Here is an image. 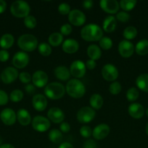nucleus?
<instances>
[{
  "label": "nucleus",
  "mask_w": 148,
  "mask_h": 148,
  "mask_svg": "<svg viewBox=\"0 0 148 148\" xmlns=\"http://www.w3.org/2000/svg\"><path fill=\"white\" fill-rule=\"evenodd\" d=\"M136 4V1L135 0H122L119 3V6L124 12H128L133 10Z\"/></svg>",
  "instance_id": "473e14b6"
},
{
  "label": "nucleus",
  "mask_w": 148,
  "mask_h": 148,
  "mask_svg": "<svg viewBox=\"0 0 148 148\" xmlns=\"http://www.w3.org/2000/svg\"><path fill=\"white\" fill-rule=\"evenodd\" d=\"M96 112L92 108L89 106H84L80 108L77 113V119L80 123H89L94 119Z\"/></svg>",
  "instance_id": "423d86ee"
},
{
  "label": "nucleus",
  "mask_w": 148,
  "mask_h": 148,
  "mask_svg": "<svg viewBox=\"0 0 148 148\" xmlns=\"http://www.w3.org/2000/svg\"><path fill=\"white\" fill-rule=\"evenodd\" d=\"M29 62V56L24 51H18L12 58V64L17 69L25 68Z\"/></svg>",
  "instance_id": "f8f14e48"
},
{
  "label": "nucleus",
  "mask_w": 148,
  "mask_h": 148,
  "mask_svg": "<svg viewBox=\"0 0 148 148\" xmlns=\"http://www.w3.org/2000/svg\"><path fill=\"white\" fill-rule=\"evenodd\" d=\"M145 130H146L147 134V135H148V122H147V124H146V129H145Z\"/></svg>",
  "instance_id": "4d7b16f0"
},
{
  "label": "nucleus",
  "mask_w": 148,
  "mask_h": 148,
  "mask_svg": "<svg viewBox=\"0 0 148 148\" xmlns=\"http://www.w3.org/2000/svg\"><path fill=\"white\" fill-rule=\"evenodd\" d=\"M146 114H147V117H148V108L147 109V111H146Z\"/></svg>",
  "instance_id": "bf43d9fd"
},
{
  "label": "nucleus",
  "mask_w": 148,
  "mask_h": 148,
  "mask_svg": "<svg viewBox=\"0 0 148 148\" xmlns=\"http://www.w3.org/2000/svg\"><path fill=\"white\" fill-rule=\"evenodd\" d=\"M102 76L108 82H115L118 77V71L114 65L107 64L102 69Z\"/></svg>",
  "instance_id": "6e6552de"
},
{
  "label": "nucleus",
  "mask_w": 148,
  "mask_h": 148,
  "mask_svg": "<svg viewBox=\"0 0 148 148\" xmlns=\"http://www.w3.org/2000/svg\"><path fill=\"white\" fill-rule=\"evenodd\" d=\"M59 148H74L73 146L69 143H63L59 145Z\"/></svg>",
  "instance_id": "5fc2aeb1"
},
{
  "label": "nucleus",
  "mask_w": 148,
  "mask_h": 148,
  "mask_svg": "<svg viewBox=\"0 0 148 148\" xmlns=\"http://www.w3.org/2000/svg\"><path fill=\"white\" fill-rule=\"evenodd\" d=\"M2 142H3V140H2V138H1V137H0V146H1V145H2Z\"/></svg>",
  "instance_id": "13d9d810"
},
{
  "label": "nucleus",
  "mask_w": 148,
  "mask_h": 148,
  "mask_svg": "<svg viewBox=\"0 0 148 148\" xmlns=\"http://www.w3.org/2000/svg\"><path fill=\"white\" fill-rule=\"evenodd\" d=\"M9 97L7 92L0 90V106H4L8 103Z\"/></svg>",
  "instance_id": "a18cd8bd"
},
{
  "label": "nucleus",
  "mask_w": 148,
  "mask_h": 148,
  "mask_svg": "<svg viewBox=\"0 0 148 148\" xmlns=\"http://www.w3.org/2000/svg\"><path fill=\"white\" fill-rule=\"evenodd\" d=\"M58 12H59V14H62V15L69 14L70 12H71V7L67 3H61L58 6Z\"/></svg>",
  "instance_id": "ea45409f"
},
{
  "label": "nucleus",
  "mask_w": 148,
  "mask_h": 148,
  "mask_svg": "<svg viewBox=\"0 0 148 148\" xmlns=\"http://www.w3.org/2000/svg\"><path fill=\"white\" fill-rule=\"evenodd\" d=\"M72 26L70 24H65L60 27V33L64 36H69L72 33Z\"/></svg>",
  "instance_id": "c03bdc74"
},
{
  "label": "nucleus",
  "mask_w": 148,
  "mask_h": 148,
  "mask_svg": "<svg viewBox=\"0 0 148 148\" xmlns=\"http://www.w3.org/2000/svg\"><path fill=\"white\" fill-rule=\"evenodd\" d=\"M10 101H12V102H20L23 98V92L20 90H14L10 93Z\"/></svg>",
  "instance_id": "c9c22d12"
},
{
  "label": "nucleus",
  "mask_w": 148,
  "mask_h": 148,
  "mask_svg": "<svg viewBox=\"0 0 148 148\" xmlns=\"http://www.w3.org/2000/svg\"><path fill=\"white\" fill-rule=\"evenodd\" d=\"M0 77H1V75H0Z\"/></svg>",
  "instance_id": "052dcab7"
},
{
  "label": "nucleus",
  "mask_w": 148,
  "mask_h": 148,
  "mask_svg": "<svg viewBox=\"0 0 148 148\" xmlns=\"http://www.w3.org/2000/svg\"><path fill=\"white\" fill-rule=\"evenodd\" d=\"M33 85L37 88H43L46 86L48 82V75L46 72L41 70H38L33 73L32 76Z\"/></svg>",
  "instance_id": "4468645a"
},
{
  "label": "nucleus",
  "mask_w": 148,
  "mask_h": 148,
  "mask_svg": "<svg viewBox=\"0 0 148 148\" xmlns=\"http://www.w3.org/2000/svg\"><path fill=\"white\" fill-rule=\"evenodd\" d=\"M10 57V53L6 50L0 51V62H7Z\"/></svg>",
  "instance_id": "49530a36"
},
{
  "label": "nucleus",
  "mask_w": 148,
  "mask_h": 148,
  "mask_svg": "<svg viewBox=\"0 0 148 148\" xmlns=\"http://www.w3.org/2000/svg\"><path fill=\"white\" fill-rule=\"evenodd\" d=\"M25 90L27 93L31 95V94H33L36 92V87L32 85V84H28L27 85L25 86Z\"/></svg>",
  "instance_id": "8fccbe9b"
},
{
  "label": "nucleus",
  "mask_w": 148,
  "mask_h": 148,
  "mask_svg": "<svg viewBox=\"0 0 148 148\" xmlns=\"http://www.w3.org/2000/svg\"><path fill=\"white\" fill-rule=\"evenodd\" d=\"M81 36L86 41H100L103 37V31L97 25L89 24L81 29Z\"/></svg>",
  "instance_id": "f257e3e1"
},
{
  "label": "nucleus",
  "mask_w": 148,
  "mask_h": 148,
  "mask_svg": "<svg viewBox=\"0 0 148 148\" xmlns=\"http://www.w3.org/2000/svg\"><path fill=\"white\" fill-rule=\"evenodd\" d=\"M135 48L133 44L127 40H123L118 44V52L123 58H129L133 55Z\"/></svg>",
  "instance_id": "9d476101"
},
{
  "label": "nucleus",
  "mask_w": 148,
  "mask_h": 148,
  "mask_svg": "<svg viewBox=\"0 0 148 148\" xmlns=\"http://www.w3.org/2000/svg\"><path fill=\"white\" fill-rule=\"evenodd\" d=\"M55 75L59 80L66 81L71 77V72L66 66H59L55 68Z\"/></svg>",
  "instance_id": "5701e85b"
},
{
  "label": "nucleus",
  "mask_w": 148,
  "mask_h": 148,
  "mask_svg": "<svg viewBox=\"0 0 148 148\" xmlns=\"http://www.w3.org/2000/svg\"><path fill=\"white\" fill-rule=\"evenodd\" d=\"M63 40V36L60 33H53L48 38V41L50 46L57 47L59 46Z\"/></svg>",
  "instance_id": "c756f323"
},
{
  "label": "nucleus",
  "mask_w": 148,
  "mask_h": 148,
  "mask_svg": "<svg viewBox=\"0 0 148 148\" xmlns=\"http://www.w3.org/2000/svg\"><path fill=\"white\" fill-rule=\"evenodd\" d=\"M103 103H104V101L103 98L100 94H93L89 99V104L91 106V108L93 109L99 110L102 107Z\"/></svg>",
  "instance_id": "bb28decb"
},
{
  "label": "nucleus",
  "mask_w": 148,
  "mask_h": 148,
  "mask_svg": "<svg viewBox=\"0 0 148 148\" xmlns=\"http://www.w3.org/2000/svg\"><path fill=\"white\" fill-rule=\"evenodd\" d=\"M15 38L10 33H6L4 34L0 38V46L2 49H8L12 46L14 44Z\"/></svg>",
  "instance_id": "cd10ccee"
},
{
  "label": "nucleus",
  "mask_w": 148,
  "mask_h": 148,
  "mask_svg": "<svg viewBox=\"0 0 148 148\" xmlns=\"http://www.w3.org/2000/svg\"><path fill=\"white\" fill-rule=\"evenodd\" d=\"M110 131V127L107 124H100L93 130L92 135L96 140H102L107 137Z\"/></svg>",
  "instance_id": "a211bd4d"
},
{
  "label": "nucleus",
  "mask_w": 148,
  "mask_h": 148,
  "mask_svg": "<svg viewBox=\"0 0 148 148\" xmlns=\"http://www.w3.org/2000/svg\"><path fill=\"white\" fill-rule=\"evenodd\" d=\"M139 96V90L136 89V88H131L128 90L127 92H126V98H127L128 101L133 102L137 100V98Z\"/></svg>",
  "instance_id": "f704fd0d"
},
{
  "label": "nucleus",
  "mask_w": 148,
  "mask_h": 148,
  "mask_svg": "<svg viewBox=\"0 0 148 148\" xmlns=\"http://www.w3.org/2000/svg\"><path fill=\"white\" fill-rule=\"evenodd\" d=\"M0 148H15V147L10 144H4L0 146Z\"/></svg>",
  "instance_id": "6e6d98bb"
},
{
  "label": "nucleus",
  "mask_w": 148,
  "mask_h": 148,
  "mask_svg": "<svg viewBox=\"0 0 148 148\" xmlns=\"http://www.w3.org/2000/svg\"><path fill=\"white\" fill-rule=\"evenodd\" d=\"M17 45L23 51L30 52L38 47V40L33 35L24 34L18 38Z\"/></svg>",
  "instance_id": "20e7f679"
},
{
  "label": "nucleus",
  "mask_w": 148,
  "mask_h": 148,
  "mask_svg": "<svg viewBox=\"0 0 148 148\" xmlns=\"http://www.w3.org/2000/svg\"><path fill=\"white\" fill-rule=\"evenodd\" d=\"M87 54L91 60H98L102 56L101 49L95 44H91L87 49Z\"/></svg>",
  "instance_id": "393cba45"
},
{
  "label": "nucleus",
  "mask_w": 148,
  "mask_h": 148,
  "mask_svg": "<svg viewBox=\"0 0 148 148\" xmlns=\"http://www.w3.org/2000/svg\"><path fill=\"white\" fill-rule=\"evenodd\" d=\"M32 105L37 111H43L47 106V100L41 94H36L32 98Z\"/></svg>",
  "instance_id": "6ab92c4d"
},
{
  "label": "nucleus",
  "mask_w": 148,
  "mask_h": 148,
  "mask_svg": "<svg viewBox=\"0 0 148 148\" xmlns=\"http://www.w3.org/2000/svg\"><path fill=\"white\" fill-rule=\"evenodd\" d=\"M86 64L80 60L74 61L70 67L71 75L76 78H81L86 74Z\"/></svg>",
  "instance_id": "9b49d317"
},
{
  "label": "nucleus",
  "mask_w": 148,
  "mask_h": 148,
  "mask_svg": "<svg viewBox=\"0 0 148 148\" xmlns=\"http://www.w3.org/2000/svg\"><path fill=\"white\" fill-rule=\"evenodd\" d=\"M38 50L40 54L44 56H48L52 53V48L46 43H41L38 46Z\"/></svg>",
  "instance_id": "72a5a7b5"
},
{
  "label": "nucleus",
  "mask_w": 148,
  "mask_h": 148,
  "mask_svg": "<svg viewBox=\"0 0 148 148\" xmlns=\"http://www.w3.org/2000/svg\"><path fill=\"white\" fill-rule=\"evenodd\" d=\"M18 77V71L15 68L8 66V67L5 68L1 72V79L4 83L10 84L15 81Z\"/></svg>",
  "instance_id": "ddd939ff"
},
{
  "label": "nucleus",
  "mask_w": 148,
  "mask_h": 148,
  "mask_svg": "<svg viewBox=\"0 0 148 148\" xmlns=\"http://www.w3.org/2000/svg\"><path fill=\"white\" fill-rule=\"evenodd\" d=\"M136 35H137V30L133 26H129L123 30V37L127 40L135 38Z\"/></svg>",
  "instance_id": "2f4dec72"
},
{
  "label": "nucleus",
  "mask_w": 148,
  "mask_h": 148,
  "mask_svg": "<svg viewBox=\"0 0 148 148\" xmlns=\"http://www.w3.org/2000/svg\"><path fill=\"white\" fill-rule=\"evenodd\" d=\"M116 19L120 22H122V23H126L130 19V14L124 11L119 12L116 14Z\"/></svg>",
  "instance_id": "a19ab883"
},
{
  "label": "nucleus",
  "mask_w": 148,
  "mask_h": 148,
  "mask_svg": "<svg viewBox=\"0 0 148 148\" xmlns=\"http://www.w3.org/2000/svg\"><path fill=\"white\" fill-rule=\"evenodd\" d=\"M121 85L118 82H113L109 87V91L112 95H118L121 91Z\"/></svg>",
  "instance_id": "58836bf2"
},
{
  "label": "nucleus",
  "mask_w": 148,
  "mask_h": 148,
  "mask_svg": "<svg viewBox=\"0 0 148 148\" xmlns=\"http://www.w3.org/2000/svg\"><path fill=\"white\" fill-rule=\"evenodd\" d=\"M16 118L17 116L15 112L11 108H4L0 114V119L6 125L11 126L14 124L16 121Z\"/></svg>",
  "instance_id": "f3484780"
},
{
  "label": "nucleus",
  "mask_w": 148,
  "mask_h": 148,
  "mask_svg": "<svg viewBox=\"0 0 148 148\" xmlns=\"http://www.w3.org/2000/svg\"><path fill=\"white\" fill-rule=\"evenodd\" d=\"M7 8V3L4 0H0V14L4 12Z\"/></svg>",
  "instance_id": "864d4df0"
},
{
  "label": "nucleus",
  "mask_w": 148,
  "mask_h": 148,
  "mask_svg": "<svg viewBox=\"0 0 148 148\" xmlns=\"http://www.w3.org/2000/svg\"><path fill=\"white\" fill-rule=\"evenodd\" d=\"M136 85L139 90L148 92V74H142L136 79Z\"/></svg>",
  "instance_id": "a878e982"
},
{
  "label": "nucleus",
  "mask_w": 148,
  "mask_h": 148,
  "mask_svg": "<svg viewBox=\"0 0 148 148\" xmlns=\"http://www.w3.org/2000/svg\"><path fill=\"white\" fill-rule=\"evenodd\" d=\"M128 111H129V115L132 118L136 119L142 118L144 114H145L144 107L140 103H134L131 104L129 106Z\"/></svg>",
  "instance_id": "aec40b11"
},
{
  "label": "nucleus",
  "mask_w": 148,
  "mask_h": 148,
  "mask_svg": "<svg viewBox=\"0 0 148 148\" xmlns=\"http://www.w3.org/2000/svg\"><path fill=\"white\" fill-rule=\"evenodd\" d=\"M80 134L84 138H89L92 134V131L89 126H83L80 129Z\"/></svg>",
  "instance_id": "79ce46f5"
},
{
  "label": "nucleus",
  "mask_w": 148,
  "mask_h": 148,
  "mask_svg": "<svg viewBox=\"0 0 148 148\" xmlns=\"http://www.w3.org/2000/svg\"><path fill=\"white\" fill-rule=\"evenodd\" d=\"M30 10V8L29 4L26 1L22 0L14 1L10 7V12L12 14L18 18H25L28 16Z\"/></svg>",
  "instance_id": "39448f33"
},
{
  "label": "nucleus",
  "mask_w": 148,
  "mask_h": 148,
  "mask_svg": "<svg viewBox=\"0 0 148 148\" xmlns=\"http://www.w3.org/2000/svg\"><path fill=\"white\" fill-rule=\"evenodd\" d=\"M47 116L49 121H52L55 124H61L65 119V114L60 108L53 107L48 111Z\"/></svg>",
  "instance_id": "dca6fc26"
},
{
  "label": "nucleus",
  "mask_w": 148,
  "mask_h": 148,
  "mask_svg": "<svg viewBox=\"0 0 148 148\" xmlns=\"http://www.w3.org/2000/svg\"><path fill=\"white\" fill-rule=\"evenodd\" d=\"M135 51L140 56H144L148 53V40L142 39L136 43L135 46Z\"/></svg>",
  "instance_id": "c85d7f7f"
},
{
  "label": "nucleus",
  "mask_w": 148,
  "mask_h": 148,
  "mask_svg": "<svg viewBox=\"0 0 148 148\" xmlns=\"http://www.w3.org/2000/svg\"><path fill=\"white\" fill-rule=\"evenodd\" d=\"M49 139L52 143L59 144L62 140V134L59 130H52L49 133Z\"/></svg>",
  "instance_id": "7c9ffc66"
},
{
  "label": "nucleus",
  "mask_w": 148,
  "mask_h": 148,
  "mask_svg": "<svg viewBox=\"0 0 148 148\" xmlns=\"http://www.w3.org/2000/svg\"><path fill=\"white\" fill-rule=\"evenodd\" d=\"M100 4L102 10L109 14H115L120 8L119 3L116 0H102Z\"/></svg>",
  "instance_id": "2eb2a0df"
},
{
  "label": "nucleus",
  "mask_w": 148,
  "mask_h": 148,
  "mask_svg": "<svg viewBox=\"0 0 148 148\" xmlns=\"http://www.w3.org/2000/svg\"><path fill=\"white\" fill-rule=\"evenodd\" d=\"M24 24L26 27L28 29H33L36 26L37 21L34 16L28 15L24 19Z\"/></svg>",
  "instance_id": "4c0bfd02"
},
{
  "label": "nucleus",
  "mask_w": 148,
  "mask_h": 148,
  "mask_svg": "<svg viewBox=\"0 0 148 148\" xmlns=\"http://www.w3.org/2000/svg\"><path fill=\"white\" fill-rule=\"evenodd\" d=\"M62 48L65 53L72 54L78 51L79 49V45L75 39L68 38L63 42Z\"/></svg>",
  "instance_id": "412c9836"
},
{
  "label": "nucleus",
  "mask_w": 148,
  "mask_h": 148,
  "mask_svg": "<svg viewBox=\"0 0 148 148\" xmlns=\"http://www.w3.org/2000/svg\"><path fill=\"white\" fill-rule=\"evenodd\" d=\"M65 92V88L59 82H51L44 89V93L47 98L52 100L60 99Z\"/></svg>",
  "instance_id": "7ed1b4c3"
},
{
  "label": "nucleus",
  "mask_w": 148,
  "mask_h": 148,
  "mask_svg": "<svg viewBox=\"0 0 148 148\" xmlns=\"http://www.w3.org/2000/svg\"><path fill=\"white\" fill-rule=\"evenodd\" d=\"M68 20L70 23L73 25L81 26L85 23L86 15L84 12L78 10H73L70 12L68 14Z\"/></svg>",
  "instance_id": "1a4fd4ad"
},
{
  "label": "nucleus",
  "mask_w": 148,
  "mask_h": 148,
  "mask_svg": "<svg viewBox=\"0 0 148 148\" xmlns=\"http://www.w3.org/2000/svg\"><path fill=\"white\" fill-rule=\"evenodd\" d=\"M59 129H60L61 132L67 133L71 130V126L67 122H62L59 126Z\"/></svg>",
  "instance_id": "09e8293b"
},
{
  "label": "nucleus",
  "mask_w": 148,
  "mask_h": 148,
  "mask_svg": "<svg viewBox=\"0 0 148 148\" xmlns=\"http://www.w3.org/2000/svg\"><path fill=\"white\" fill-rule=\"evenodd\" d=\"M96 66H97V64H96L95 61L91 60V59L88 60L86 62V67L87 69H90V70L94 69V68L96 67Z\"/></svg>",
  "instance_id": "3c124183"
},
{
  "label": "nucleus",
  "mask_w": 148,
  "mask_h": 148,
  "mask_svg": "<svg viewBox=\"0 0 148 148\" xmlns=\"http://www.w3.org/2000/svg\"><path fill=\"white\" fill-rule=\"evenodd\" d=\"M83 6L85 9H90L93 7V1L91 0H86L83 2Z\"/></svg>",
  "instance_id": "603ef678"
},
{
  "label": "nucleus",
  "mask_w": 148,
  "mask_h": 148,
  "mask_svg": "<svg viewBox=\"0 0 148 148\" xmlns=\"http://www.w3.org/2000/svg\"><path fill=\"white\" fill-rule=\"evenodd\" d=\"M31 123L33 130L39 132H44L50 127V121L42 116H35Z\"/></svg>",
  "instance_id": "0eeeda50"
},
{
  "label": "nucleus",
  "mask_w": 148,
  "mask_h": 148,
  "mask_svg": "<svg viewBox=\"0 0 148 148\" xmlns=\"http://www.w3.org/2000/svg\"><path fill=\"white\" fill-rule=\"evenodd\" d=\"M19 79H20V81L22 83L28 84L32 80V77L28 72H23L19 74Z\"/></svg>",
  "instance_id": "37998d69"
},
{
  "label": "nucleus",
  "mask_w": 148,
  "mask_h": 148,
  "mask_svg": "<svg viewBox=\"0 0 148 148\" xmlns=\"http://www.w3.org/2000/svg\"><path fill=\"white\" fill-rule=\"evenodd\" d=\"M100 46L103 50H109L113 46V41L108 37H102L100 40Z\"/></svg>",
  "instance_id": "e433bc0d"
},
{
  "label": "nucleus",
  "mask_w": 148,
  "mask_h": 148,
  "mask_svg": "<svg viewBox=\"0 0 148 148\" xmlns=\"http://www.w3.org/2000/svg\"><path fill=\"white\" fill-rule=\"evenodd\" d=\"M65 91L72 98H80L85 94L86 88L82 82L77 79H73L66 84Z\"/></svg>",
  "instance_id": "f03ea898"
},
{
  "label": "nucleus",
  "mask_w": 148,
  "mask_h": 148,
  "mask_svg": "<svg viewBox=\"0 0 148 148\" xmlns=\"http://www.w3.org/2000/svg\"><path fill=\"white\" fill-rule=\"evenodd\" d=\"M83 148H97V143L93 140H88L84 143Z\"/></svg>",
  "instance_id": "de8ad7c7"
},
{
  "label": "nucleus",
  "mask_w": 148,
  "mask_h": 148,
  "mask_svg": "<svg viewBox=\"0 0 148 148\" xmlns=\"http://www.w3.org/2000/svg\"><path fill=\"white\" fill-rule=\"evenodd\" d=\"M17 119L22 126H27L31 121V116L27 110L20 108L17 112Z\"/></svg>",
  "instance_id": "4be33fe9"
},
{
  "label": "nucleus",
  "mask_w": 148,
  "mask_h": 148,
  "mask_svg": "<svg viewBox=\"0 0 148 148\" xmlns=\"http://www.w3.org/2000/svg\"><path fill=\"white\" fill-rule=\"evenodd\" d=\"M103 30L106 33H112L116 27V18L113 16H107L102 23Z\"/></svg>",
  "instance_id": "b1692460"
}]
</instances>
